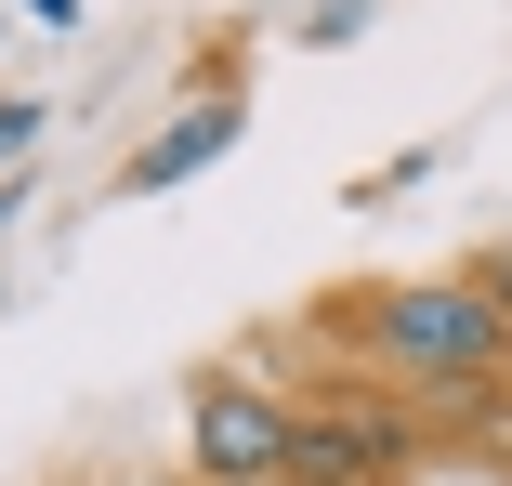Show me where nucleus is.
I'll return each mask as SVG.
<instances>
[{"mask_svg": "<svg viewBox=\"0 0 512 486\" xmlns=\"http://www.w3.org/2000/svg\"><path fill=\"white\" fill-rule=\"evenodd\" d=\"M368 342H381L394 368H421V381H460V395L512 355V329L473 303V276H447V289H381V303H368Z\"/></svg>", "mask_w": 512, "mask_h": 486, "instance_id": "nucleus-1", "label": "nucleus"}, {"mask_svg": "<svg viewBox=\"0 0 512 486\" xmlns=\"http://www.w3.org/2000/svg\"><path fill=\"white\" fill-rule=\"evenodd\" d=\"M407 421L394 408H289V486H394Z\"/></svg>", "mask_w": 512, "mask_h": 486, "instance_id": "nucleus-2", "label": "nucleus"}, {"mask_svg": "<svg viewBox=\"0 0 512 486\" xmlns=\"http://www.w3.org/2000/svg\"><path fill=\"white\" fill-rule=\"evenodd\" d=\"M197 473H211V486H276L289 473V408L211 381V395H197Z\"/></svg>", "mask_w": 512, "mask_h": 486, "instance_id": "nucleus-3", "label": "nucleus"}, {"mask_svg": "<svg viewBox=\"0 0 512 486\" xmlns=\"http://www.w3.org/2000/svg\"><path fill=\"white\" fill-rule=\"evenodd\" d=\"M224 145H237V106H197L184 132H158V145L132 158V198H158V184H184L197 158H224Z\"/></svg>", "mask_w": 512, "mask_h": 486, "instance_id": "nucleus-4", "label": "nucleus"}]
</instances>
